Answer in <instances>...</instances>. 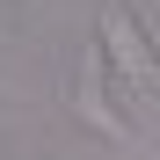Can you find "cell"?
<instances>
[{"label":"cell","mask_w":160,"mask_h":160,"mask_svg":"<svg viewBox=\"0 0 160 160\" xmlns=\"http://www.w3.org/2000/svg\"><path fill=\"white\" fill-rule=\"evenodd\" d=\"M153 8H160V0H153Z\"/></svg>","instance_id":"obj_3"},{"label":"cell","mask_w":160,"mask_h":160,"mask_svg":"<svg viewBox=\"0 0 160 160\" xmlns=\"http://www.w3.org/2000/svg\"><path fill=\"white\" fill-rule=\"evenodd\" d=\"M117 73H109V58H102V44L95 51H80V73H73V88H66V109L95 131V138H109V146H131V117L117 109Z\"/></svg>","instance_id":"obj_2"},{"label":"cell","mask_w":160,"mask_h":160,"mask_svg":"<svg viewBox=\"0 0 160 160\" xmlns=\"http://www.w3.org/2000/svg\"><path fill=\"white\" fill-rule=\"evenodd\" d=\"M95 44H102V58H109V73H117L124 95H138V102L160 95V44L138 29V15H131V8L109 0V8L95 15Z\"/></svg>","instance_id":"obj_1"}]
</instances>
